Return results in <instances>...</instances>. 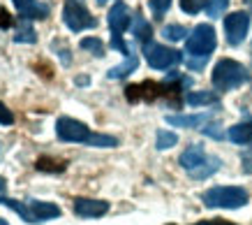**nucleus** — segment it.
<instances>
[{
    "label": "nucleus",
    "instance_id": "33",
    "mask_svg": "<svg viewBox=\"0 0 252 225\" xmlns=\"http://www.w3.org/2000/svg\"><path fill=\"white\" fill-rule=\"evenodd\" d=\"M0 225H9L7 221H5V218H0Z\"/></svg>",
    "mask_w": 252,
    "mask_h": 225
},
{
    "label": "nucleus",
    "instance_id": "16",
    "mask_svg": "<svg viewBox=\"0 0 252 225\" xmlns=\"http://www.w3.org/2000/svg\"><path fill=\"white\" fill-rule=\"evenodd\" d=\"M132 35H134V39H139V42H151V35H153V31H151V24L146 21L144 16L139 14H134L132 16Z\"/></svg>",
    "mask_w": 252,
    "mask_h": 225
},
{
    "label": "nucleus",
    "instance_id": "17",
    "mask_svg": "<svg viewBox=\"0 0 252 225\" xmlns=\"http://www.w3.org/2000/svg\"><path fill=\"white\" fill-rule=\"evenodd\" d=\"M139 68V58L134 54H130L125 61L121 63V65H116V68H111L109 70V79H125L130 72H134Z\"/></svg>",
    "mask_w": 252,
    "mask_h": 225
},
{
    "label": "nucleus",
    "instance_id": "34",
    "mask_svg": "<svg viewBox=\"0 0 252 225\" xmlns=\"http://www.w3.org/2000/svg\"><path fill=\"white\" fill-rule=\"evenodd\" d=\"M104 2H107V0H97V5H104Z\"/></svg>",
    "mask_w": 252,
    "mask_h": 225
},
{
    "label": "nucleus",
    "instance_id": "11",
    "mask_svg": "<svg viewBox=\"0 0 252 225\" xmlns=\"http://www.w3.org/2000/svg\"><path fill=\"white\" fill-rule=\"evenodd\" d=\"M72 209L79 218H99L109 211V202L104 200H91V197H74Z\"/></svg>",
    "mask_w": 252,
    "mask_h": 225
},
{
    "label": "nucleus",
    "instance_id": "35",
    "mask_svg": "<svg viewBox=\"0 0 252 225\" xmlns=\"http://www.w3.org/2000/svg\"><path fill=\"white\" fill-rule=\"evenodd\" d=\"M197 225H208V221H201V223H197Z\"/></svg>",
    "mask_w": 252,
    "mask_h": 225
},
{
    "label": "nucleus",
    "instance_id": "10",
    "mask_svg": "<svg viewBox=\"0 0 252 225\" xmlns=\"http://www.w3.org/2000/svg\"><path fill=\"white\" fill-rule=\"evenodd\" d=\"M250 28V14L248 12H231L229 16H224V35L231 47H238L248 35Z\"/></svg>",
    "mask_w": 252,
    "mask_h": 225
},
{
    "label": "nucleus",
    "instance_id": "8",
    "mask_svg": "<svg viewBox=\"0 0 252 225\" xmlns=\"http://www.w3.org/2000/svg\"><path fill=\"white\" fill-rule=\"evenodd\" d=\"M63 21H65V26H67L69 31H74V33L88 31V28L97 26V19L81 2H77V0H67L65 2V7H63Z\"/></svg>",
    "mask_w": 252,
    "mask_h": 225
},
{
    "label": "nucleus",
    "instance_id": "22",
    "mask_svg": "<svg viewBox=\"0 0 252 225\" xmlns=\"http://www.w3.org/2000/svg\"><path fill=\"white\" fill-rule=\"evenodd\" d=\"M35 170L39 172H63L65 170V163H58V160H51V158H39L35 163Z\"/></svg>",
    "mask_w": 252,
    "mask_h": 225
},
{
    "label": "nucleus",
    "instance_id": "12",
    "mask_svg": "<svg viewBox=\"0 0 252 225\" xmlns=\"http://www.w3.org/2000/svg\"><path fill=\"white\" fill-rule=\"evenodd\" d=\"M14 2L16 12L23 16V19H35V21H44L46 16H49V5L46 2H39V0H12Z\"/></svg>",
    "mask_w": 252,
    "mask_h": 225
},
{
    "label": "nucleus",
    "instance_id": "19",
    "mask_svg": "<svg viewBox=\"0 0 252 225\" xmlns=\"http://www.w3.org/2000/svg\"><path fill=\"white\" fill-rule=\"evenodd\" d=\"M35 35H37V33H35V28L28 24V19H23L21 26H19V31H16V35H14V42H19V44H21V42H26V44H32V42L37 39Z\"/></svg>",
    "mask_w": 252,
    "mask_h": 225
},
{
    "label": "nucleus",
    "instance_id": "23",
    "mask_svg": "<svg viewBox=\"0 0 252 225\" xmlns=\"http://www.w3.org/2000/svg\"><path fill=\"white\" fill-rule=\"evenodd\" d=\"M79 47L86 49V51H93V54L99 56V58L104 56V44H102V42H99L97 38H84V39H81V44H79Z\"/></svg>",
    "mask_w": 252,
    "mask_h": 225
},
{
    "label": "nucleus",
    "instance_id": "5",
    "mask_svg": "<svg viewBox=\"0 0 252 225\" xmlns=\"http://www.w3.org/2000/svg\"><path fill=\"white\" fill-rule=\"evenodd\" d=\"M248 79H250L248 70H245L238 61H231V58L218 61L213 68V75H211V81H213L215 91H231V88H238V86H243Z\"/></svg>",
    "mask_w": 252,
    "mask_h": 225
},
{
    "label": "nucleus",
    "instance_id": "29",
    "mask_svg": "<svg viewBox=\"0 0 252 225\" xmlns=\"http://www.w3.org/2000/svg\"><path fill=\"white\" fill-rule=\"evenodd\" d=\"M12 26V16H9L7 9L0 7V28H9Z\"/></svg>",
    "mask_w": 252,
    "mask_h": 225
},
{
    "label": "nucleus",
    "instance_id": "15",
    "mask_svg": "<svg viewBox=\"0 0 252 225\" xmlns=\"http://www.w3.org/2000/svg\"><path fill=\"white\" fill-rule=\"evenodd\" d=\"M227 137H229L234 144H250L252 142V118H245L243 123L231 125L227 130Z\"/></svg>",
    "mask_w": 252,
    "mask_h": 225
},
{
    "label": "nucleus",
    "instance_id": "25",
    "mask_svg": "<svg viewBox=\"0 0 252 225\" xmlns=\"http://www.w3.org/2000/svg\"><path fill=\"white\" fill-rule=\"evenodd\" d=\"M208 5V0H181V9L185 14H199Z\"/></svg>",
    "mask_w": 252,
    "mask_h": 225
},
{
    "label": "nucleus",
    "instance_id": "24",
    "mask_svg": "<svg viewBox=\"0 0 252 225\" xmlns=\"http://www.w3.org/2000/svg\"><path fill=\"white\" fill-rule=\"evenodd\" d=\"M227 5H229V0H208V5H206V14L211 16V19H218V16L224 14V9H227Z\"/></svg>",
    "mask_w": 252,
    "mask_h": 225
},
{
    "label": "nucleus",
    "instance_id": "13",
    "mask_svg": "<svg viewBox=\"0 0 252 225\" xmlns=\"http://www.w3.org/2000/svg\"><path fill=\"white\" fill-rule=\"evenodd\" d=\"M164 121L174 128H201L211 121V112H204V114H167Z\"/></svg>",
    "mask_w": 252,
    "mask_h": 225
},
{
    "label": "nucleus",
    "instance_id": "27",
    "mask_svg": "<svg viewBox=\"0 0 252 225\" xmlns=\"http://www.w3.org/2000/svg\"><path fill=\"white\" fill-rule=\"evenodd\" d=\"M201 132L206 137H213V140H222V130H220V123H206L201 128Z\"/></svg>",
    "mask_w": 252,
    "mask_h": 225
},
{
    "label": "nucleus",
    "instance_id": "31",
    "mask_svg": "<svg viewBox=\"0 0 252 225\" xmlns=\"http://www.w3.org/2000/svg\"><path fill=\"white\" fill-rule=\"evenodd\" d=\"M51 47H54V49H58V42H56V39H54V42H51ZM61 58H63V63L67 65V63H69V49H65V47L61 49Z\"/></svg>",
    "mask_w": 252,
    "mask_h": 225
},
{
    "label": "nucleus",
    "instance_id": "30",
    "mask_svg": "<svg viewBox=\"0 0 252 225\" xmlns=\"http://www.w3.org/2000/svg\"><path fill=\"white\" fill-rule=\"evenodd\" d=\"M241 160H243V172L245 174H252V151L241 155Z\"/></svg>",
    "mask_w": 252,
    "mask_h": 225
},
{
    "label": "nucleus",
    "instance_id": "14",
    "mask_svg": "<svg viewBox=\"0 0 252 225\" xmlns=\"http://www.w3.org/2000/svg\"><path fill=\"white\" fill-rule=\"evenodd\" d=\"M130 21H132V14L125 2H116L114 7L109 9V28H111V33L123 35L125 28L130 26Z\"/></svg>",
    "mask_w": 252,
    "mask_h": 225
},
{
    "label": "nucleus",
    "instance_id": "4",
    "mask_svg": "<svg viewBox=\"0 0 252 225\" xmlns=\"http://www.w3.org/2000/svg\"><path fill=\"white\" fill-rule=\"evenodd\" d=\"M250 200L248 190L241 186H215L201 195V202L208 209H241Z\"/></svg>",
    "mask_w": 252,
    "mask_h": 225
},
{
    "label": "nucleus",
    "instance_id": "6",
    "mask_svg": "<svg viewBox=\"0 0 252 225\" xmlns=\"http://www.w3.org/2000/svg\"><path fill=\"white\" fill-rule=\"evenodd\" d=\"M215 44H218V38H215L213 26L199 24L197 28L188 35L185 51L190 54V58H208V56L215 51Z\"/></svg>",
    "mask_w": 252,
    "mask_h": 225
},
{
    "label": "nucleus",
    "instance_id": "9",
    "mask_svg": "<svg viewBox=\"0 0 252 225\" xmlns=\"http://www.w3.org/2000/svg\"><path fill=\"white\" fill-rule=\"evenodd\" d=\"M144 54H146L148 65L155 68V70H169V68H174V65H178V63L183 61L181 51L169 49V47H164V44H158V42H146Z\"/></svg>",
    "mask_w": 252,
    "mask_h": 225
},
{
    "label": "nucleus",
    "instance_id": "21",
    "mask_svg": "<svg viewBox=\"0 0 252 225\" xmlns=\"http://www.w3.org/2000/svg\"><path fill=\"white\" fill-rule=\"evenodd\" d=\"M176 144H178V135H176V132L158 130V142H155V147L160 149V151H167V149L176 147Z\"/></svg>",
    "mask_w": 252,
    "mask_h": 225
},
{
    "label": "nucleus",
    "instance_id": "32",
    "mask_svg": "<svg viewBox=\"0 0 252 225\" xmlns=\"http://www.w3.org/2000/svg\"><path fill=\"white\" fill-rule=\"evenodd\" d=\"M245 5H248V7L252 9V0H245Z\"/></svg>",
    "mask_w": 252,
    "mask_h": 225
},
{
    "label": "nucleus",
    "instance_id": "3",
    "mask_svg": "<svg viewBox=\"0 0 252 225\" xmlns=\"http://www.w3.org/2000/svg\"><path fill=\"white\" fill-rule=\"evenodd\" d=\"M178 163H181V167H183L192 179L204 181V179L213 177L215 172L220 170L222 160L218 158V155H208L206 151H204V147H199V144H190V147L181 153Z\"/></svg>",
    "mask_w": 252,
    "mask_h": 225
},
{
    "label": "nucleus",
    "instance_id": "2",
    "mask_svg": "<svg viewBox=\"0 0 252 225\" xmlns=\"http://www.w3.org/2000/svg\"><path fill=\"white\" fill-rule=\"evenodd\" d=\"M0 204L9 207L12 211H16L21 221L26 223H44V221H51V218H58L63 214L61 207L54 204V202H42V200H14V197H7V195H0Z\"/></svg>",
    "mask_w": 252,
    "mask_h": 225
},
{
    "label": "nucleus",
    "instance_id": "1",
    "mask_svg": "<svg viewBox=\"0 0 252 225\" xmlns=\"http://www.w3.org/2000/svg\"><path fill=\"white\" fill-rule=\"evenodd\" d=\"M56 135L63 142H77V144H88V147L97 149H114L118 147V140L114 135H102V132H93L91 128L77 118L61 116L56 121Z\"/></svg>",
    "mask_w": 252,
    "mask_h": 225
},
{
    "label": "nucleus",
    "instance_id": "26",
    "mask_svg": "<svg viewBox=\"0 0 252 225\" xmlns=\"http://www.w3.org/2000/svg\"><path fill=\"white\" fill-rule=\"evenodd\" d=\"M148 5H151V9H153L155 19H162V16H164V12L169 9V5H171V0H151Z\"/></svg>",
    "mask_w": 252,
    "mask_h": 225
},
{
    "label": "nucleus",
    "instance_id": "7",
    "mask_svg": "<svg viewBox=\"0 0 252 225\" xmlns=\"http://www.w3.org/2000/svg\"><path fill=\"white\" fill-rule=\"evenodd\" d=\"M178 88L171 84H158V81H144V84H134L125 88V98L130 102H153L158 98H169V95H176Z\"/></svg>",
    "mask_w": 252,
    "mask_h": 225
},
{
    "label": "nucleus",
    "instance_id": "28",
    "mask_svg": "<svg viewBox=\"0 0 252 225\" xmlns=\"http://www.w3.org/2000/svg\"><path fill=\"white\" fill-rule=\"evenodd\" d=\"M12 123H14V114L0 102V125H12Z\"/></svg>",
    "mask_w": 252,
    "mask_h": 225
},
{
    "label": "nucleus",
    "instance_id": "20",
    "mask_svg": "<svg viewBox=\"0 0 252 225\" xmlns=\"http://www.w3.org/2000/svg\"><path fill=\"white\" fill-rule=\"evenodd\" d=\"M185 35H190L185 26H178V24H169L162 28V38L164 39H171V42H178V39H183Z\"/></svg>",
    "mask_w": 252,
    "mask_h": 225
},
{
    "label": "nucleus",
    "instance_id": "18",
    "mask_svg": "<svg viewBox=\"0 0 252 225\" xmlns=\"http://www.w3.org/2000/svg\"><path fill=\"white\" fill-rule=\"evenodd\" d=\"M185 102L192 107H201V105H218V95L211 91H192L185 95Z\"/></svg>",
    "mask_w": 252,
    "mask_h": 225
}]
</instances>
